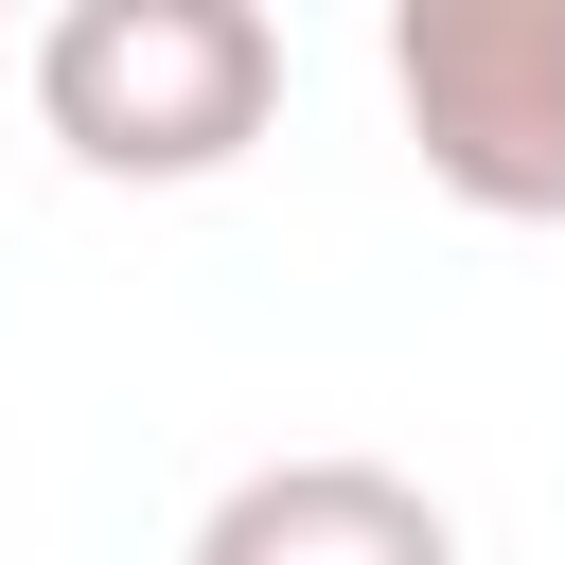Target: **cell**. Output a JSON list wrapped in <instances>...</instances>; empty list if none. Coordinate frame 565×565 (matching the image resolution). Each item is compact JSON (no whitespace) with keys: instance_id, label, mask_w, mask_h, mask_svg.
<instances>
[{"instance_id":"6da1fadb","label":"cell","mask_w":565,"mask_h":565,"mask_svg":"<svg viewBox=\"0 0 565 565\" xmlns=\"http://www.w3.org/2000/svg\"><path fill=\"white\" fill-rule=\"evenodd\" d=\"M35 124L71 177H124V194L230 177L282 124V18L265 0H71L35 35Z\"/></svg>"},{"instance_id":"7a4b0ae2","label":"cell","mask_w":565,"mask_h":565,"mask_svg":"<svg viewBox=\"0 0 565 565\" xmlns=\"http://www.w3.org/2000/svg\"><path fill=\"white\" fill-rule=\"evenodd\" d=\"M388 106L459 212H565V0H388Z\"/></svg>"},{"instance_id":"3957f363","label":"cell","mask_w":565,"mask_h":565,"mask_svg":"<svg viewBox=\"0 0 565 565\" xmlns=\"http://www.w3.org/2000/svg\"><path fill=\"white\" fill-rule=\"evenodd\" d=\"M194 565H459V512L388 459H247L194 512Z\"/></svg>"}]
</instances>
